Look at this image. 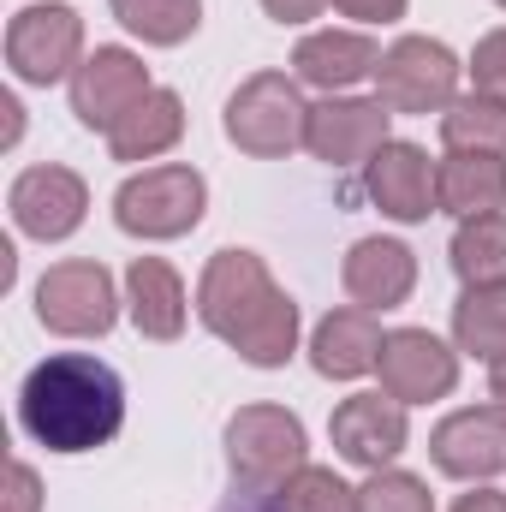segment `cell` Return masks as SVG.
Wrapping results in <instances>:
<instances>
[{
  "mask_svg": "<svg viewBox=\"0 0 506 512\" xmlns=\"http://www.w3.org/2000/svg\"><path fill=\"white\" fill-rule=\"evenodd\" d=\"M197 316L251 370H280L298 352V304L274 286L256 251H215L197 280Z\"/></svg>",
  "mask_w": 506,
  "mask_h": 512,
  "instance_id": "obj_1",
  "label": "cell"
},
{
  "mask_svg": "<svg viewBox=\"0 0 506 512\" xmlns=\"http://www.w3.org/2000/svg\"><path fill=\"white\" fill-rule=\"evenodd\" d=\"M18 423L48 453H96L126 423V387L102 358L66 352V358H48L24 376Z\"/></svg>",
  "mask_w": 506,
  "mask_h": 512,
  "instance_id": "obj_2",
  "label": "cell"
},
{
  "mask_svg": "<svg viewBox=\"0 0 506 512\" xmlns=\"http://www.w3.org/2000/svg\"><path fill=\"white\" fill-rule=\"evenodd\" d=\"M209 209V185L197 167L167 161V167H143L131 173L114 197V221L131 239H185Z\"/></svg>",
  "mask_w": 506,
  "mask_h": 512,
  "instance_id": "obj_3",
  "label": "cell"
},
{
  "mask_svg": "<svg viewBox=\"0 0 506 512\" xmlns=\"http://www.w3.org/2000/svg\"><path fill=\"white\" fill-rule=\"evenodd\" d=\"M304 131H310V108L286 72H256L227 96V137L256 161L292 155L304 143Z\"/></svg>",
  "mask_w": 506,
  "mask_h": 512,
  "instance_id": "obj_4",
  "label": "cell"
},
{
  "mask_svg": "<svg viewBox=\"0 0 506 512\" xmlns=\"http://www.w3.org/2000/svg\"><path fill=\"white\" fill-rule=\"evenodd\" d=\"M459 60L447 42L435 36H399L376 66V90L387 102V114H447L459 96Z\"/></svg>",
  "mask_w": 506,
  "mask_h": 512,
  "instance_id": "obj_5",
  "label": "cell"
},
{
  "mask_svg": "<svg viewBox=\"0 0 506 512\" xmlns=\"http://www.w3.org/2000/svg\"><path fill=\"white\" fill-rule=\"evenodd\" d=\"M36 316L48 334H66V340H102L120 316V298H114V274L102 262H54L42 280H36Z\"/></svg>",
  "mask_w": 506,
  "mask_h": 512,
  "instance_id": "obj_6",
  "label": "cell"
},
{
  "mask_svg": "<svg viewBox=\"0 0 506 512\" xmlns=\"http://www.w3.org/2000/svg\"><path fill=\"white\" fill-rule=\"evenodd\" d=\"M227 459L245 489H280L304 471V423L280 405H239L227 423Z\"/></svg>",
  "mask_w": 506,
  "mask_h": 512,
  "instance_id": "obj_7",
  "label": "cell"
},
{
  "mask_svg": "<svg viewBox=\"0 0 506 512\" xmlns=\"http://www.w3.org/2000/svg\"><path fill=\"white\" fill-rule=\"evenodd\" d=\"M6 66L24 84H60L84 66V18L72 6H24L6 24Z\"/></svg>",
  "mask_w": 506,
  "mask_h": 512,
  "instance_id": "obj_8",
  "label": "cell"
},
{
  "mask_svg": "<svg viewBox=\"0 0 506 512\" xmlns=\"http://www.w3.org/2000/svg\"><path fill=\"white\" fill-rule=\"evenodd\" d=\"M381 393L399 405H429L459 387V352L429 328H393L381 340Z\"/></svg>",
  "mask_w": 506,
  "mask_h": 512,
  "instance_id": "obj_9",
  "label": "cell"
},
{
  "mask_svg": "<svg viewBox=\"0 0 506 512\" xmlns=\"http://www.w3.org/2000/svg\"><path fill=\"white\" fill-rule=\"evenodd\" d=\"M12 227L24 239H72L84 227V209H90V185L72 173V167H24L12 179Z\"/></svg>",
  "mask_w": 506,
  "mask_h": 512,
  "instance_id": "obj_10",
  "label": "cell"
},
{
  "mask_svg": "<svg viewBox=\"0 0 506 512\" xmlns=\"http://www.w3.org/2000/svg\"><path fill=\"white\" fill-rule=\"evenodd\" d=\"M149 90H155V84H149V66H143L131 48H96V54L72 72V114L90 131L108 137Z\"/></svg>",
  "mask_w": 506,
  "mask_h": 512,
  "instance_id": "obj_11",
  "label": "cell"
},
{
  "mask_svg": "<svg viewBox=\"0 0 506 512\" xmlns=\"http://www.w3.org/2000/svg\"><path fill=\"white\" fill-rule=\"evenodd\" d=\"M429 459L441 477L489 483L495 471H506V405H471L441 417L429 435Z\"/></svg>",
  "mask_w": 506,
  "mask_h": 512,
  "instance_id": "obj_12",
  "label": "cell"
},
{
  "mask_svg": "<svg viewBox=\"0 0 506 512\" xmlns=\"http://www.w3.org/2000/svg\"><path fill=\"white\" fill-rule=\"evenodd\" d=\"M328 435H334V447H340V459H346V465H358V471H387V465L405 453L411 423H405V405H399V399L352 393V399H340V405H334Z\"/></svg>",
  "mask_w": 506,
  "mask_h": 512,
  "instance_id": "obj_13",
  "label": "cell"
},
{
  "mask_svg": "<svg viewBox=\"0 0 506 512\" xmlns=\"http://www.w3.org/2000/svg\"><path fill=\"white\" fill-rule=\"evenodd\" d=\"M387 102H358V96H328V102H316L310 108V131H304V149L316 155V161H328V167H370V155H376L381 143H393L387 137Z\"/></svg>",
  "mask_w": 506,
  "mask_h": 512,
  "instance_id": "obj_14",
  "label": "cell"
},
{
  "mask_svg": "<svg viewBox=\"0 0 506 512\" xmlns=\"http://www.w3.org/2000/svg\"><path fill=\"white\" fill-rule=\"evenodd\" d=\"M364 191H370V203H376L381 215H393L405 227L429 221L441 209V197H435V161L417 143H381L376 155H370V167H364Z\"/></svg>",
  "mask_w": 506,
  "mask_h": 512,
  "instance_id": "obj_15",
  "label": "cell"
},
{
  "mask_svg": "<svg viewBox=\"0 0 506 512\" xmlns=\"http://www.w3.org/2000/svg\"><path fill=\"white\" fill-rule=\"evenodd\" d=\"M381 66V48L364 36V30H316V36H304L298 48H292V72H298V84H310V90H352V84H364V78H376Z\"/></svg>",
  "mask_w": 506,
  "mask_h": 512,
  "instance_id": "obj_16",
  "label": "cell"
},
{
  "mask_svg": "<svg viewBox=\"0 0 506 512\" xmlns=\"http://www.w3.org/2000/svg\"><path fill=\"white\" fill-rule=\"evenodd\" d=\"M340 280L358 298V310H399L411 298V286H417V256L399 239H358L346 251Z\"/></svg>",
  "mask_w": 506,
  "mask_h": 512,
  "instance_id": "obj_17",
  "label": "cell"
},
{
  "mask_svg": "<svg viewBox=\"0 0 506 512\" xmlns=\"http://www.w3.org/2000/svg\"><path fill=\"white\" fill-rule=\"evenodd\" d=\"M381 322L376 310H328L316 322V340H310V364L316 376L328 382H358L381 364Z\"/></svg>",
  "mask_w": 506,
  "mask_h": 512,
  "instance_id": "obj_18",
  "label": "cell"
},
{
  "mask_svg": "<svg viewBox=\"0 0 506 512\" xmlns=\"http://www.w3.org/2000/svg\"><path fill=\"white\" fill-rule=\"evenodd\" d=\"M126 310H131V322H137L143 340H179V334H185V310H191L179 268L161 262V256H131Z\"/></svg>",
  "mask_w": 506,
  "mask_h": 512,
  "instance_id": "obj_19",
  "label": "cell"
},
{
  "mask_svg": "<svg viewBox=\"0 0 506 512\" xmlns=\"http://www.w3.org/2000/svg\"><path fill=\"white\" fill-rule=\"evenodd\" d=\"M435 197H441V209L459 215V221L506 209V155H489V149H447V161L435 167Z\"/></svg>",
  "mask_w": 506,
  "mask_h": 512,
  "instance_id": "obj_20",
  "label": "cell"
},
{
  "mask_svg": "<svg viewBox=\"0 0 506 512\" xmlns=\"http://www.w3.org/2000/svg\"><path fill=\"white\" fill-rule=\"evenodd\" d=\"M179 137H185V102L173 90H149L126 120L108 131V149H114V161H155Z\"/></svg>",
  "mask_w": 506,
  "mask_h": 512,
  "instance_id": "obj_21",
  "label": "cell"
},
{
  "mask_svg": "<svg viewBox=\"0 0 506 512\" xmlns=\"http://www.w3.org/2000/svg\"><path fill=\"white\" fill-rule=\"evenodd\" d=\"M453 340L471 358H506V280L495 286H465V298L453 304Z\"/></svg>",
  "mask_w": 506,
  "mask_h": 512,
  "instance_id": "obj_22",
  "label": "cell"
},
{
  "mask_svg": "<svg viewBox=\"0 0 506 512\" xmlns=\"http://www.w3.org/2000/svg\"><path fill=\"white\" fill-rule=\"evenodd\" d=\"M453 274L465 286H495L506 280V215H471L453 233Z\"/></svg>",
  "mask_w": 506,
  "mask_h": 512,
  "instance_id": "obj_23",
  "label": "cell"
},
{
  "mask_svg": "<svg viewBox=\"0 0 506 512\" xmlns=\"http://www.w3.org/2000/svg\"><path fill=\"white\" fill-rule=\"evenodd\" d=\"M114 18L131 36H143L149 48H179L185 36H197L203 24V0H108Z\"/></svg>",
  "mask_w": 506,
  "mask_h": 512,
  "instance_id": "obj_24",
  "label": "cell"
},
{
  "mask_svg": "<svg viewBox=\"0 0 506 512\" xmlns=\"http://www.w3.org/2000/svg\"><path fill=\"white\" fill-rule=\"evenodd\" d=\"M441 137H447V149H489V155H501L506 149V102H495V96H459L441 114Z\"/></svg>",
  "mask_w": 506,
  "mask_h": 512,
  "instance_id": "obj_25",
  "label": "cell"
},
{
  "mask_svg": "<svg viewBox=\"0 0 506 512\" xmlns=\"http://www.w3.org/2000/svg\"><path fill=\"white\" fill-rule=\"evenodd\" d=\"M274 512H358V489H346L328 465H304L298 477H286L274 489Z\"/></svg>",
  "mask_w": 506,
  "mask_h": 512,
  "instance_id": "obj_26",
  "label": "cell"
},
{
  "mask_svg": "<svg viewBox=\"0 0 506 512\" xmlns=\"http://www.w3.org/2000/svg\"><path fill=\"white\" fill-rule=\"evenodd\" d=\"M358 512H435V495L411 471H370L358 489Z\"/></svg>",
  "mask_w": 506,
  "mask_h": 512,
  "instance_id": "obj_27",
  "label": "cell"
},
{
  "mask_svg": "<svg viewBox=\"0 0 506 512\" xmlns=\"http://www.w3.org/2000/svg\"><path fill=\"white\" fill-rule=\"evenodd\" d=\"M471 84H477V96L506 102V30H489V36L477 42V54H471Z\"/></svg>",
  "mask_w": 506,
  "mask_h": 512,
  "instance_id": "obj_28",
  "label": "cell"
},
{
  "mask_svg": "<svg viewBox=\"0 0 506 512\" xmlns=\"http://www.w3.org/2000/svg\"><path fill=\"white\" fill-rule=\"evenodd\" d=\"M346 18H358V24H393V18H405V0H334Z\"/></svg>",
  "mask_w": 506,
  "mask_h": 512,
  "instance_id": "obj_29",
  "label": "cell"
},
{
  "mask_svg": "<svg viewBox=\"0 0 506 512\" xmlns=\"http://www.w3.org/2000/svg\"><path fill=\"white\" fill-rule=\"evenodd\" d=\"M42 507V483L30 465H12V489H6V512H36Z\"/></svg>",
  "mask_w": 506,
  "mask_h": 512,
  "instance_id": "obj_30",
  "label": "cell"
},
{
  "mask_svg": "<svg viewBox=\"0 0 506 512\" xmlns=\"http://www.w3.org/2000/svg\"><path fill=\"white\" fill-rule=\"evenodd\" d=\"M262 12H268L274 24H310V18L328 12V0H262Z\"/></svg>",
  "mask_w": 506,
  "mask_h": 512,
  "instance_id": "obj_31",
  "label": "cell"
},
{
  "mask_svg": "<svg viewBox=\"0 0 506 512\" xmlns=\"http://www.w3.org/2000/svg\"><path fill=\"white\" fill-rule=\"evenodd\" d=\"M453 512H506V495H495V489H471V495H459Z\"/></svg>",
  "mask_w": 506,
  "mask_h": 512,
  "instance_id": "obj_32",
  "label": "cell"
},
{
  "mask_svg": "<svg viewBox=\"0 0 506 512\" xmlns=\"http://www.w3.org/2000/svg\"><path fill=\"white\" fill-rule=\"evenodd\" d=\"M489 393H495V405H506V358H495V370H489Z\"/></svg>",
  "mask_w": 506,
  "mask_h": 512,
  "instance_id": "obj_33",
  "label": "cell"
},
{
  "mask_svg": "<svg viewBox=\"0 0 506 512\" xmlns=\"http://www.w3.org/2000/svg\"><path fill=\"white\" fill-rule=\"evenodd\" d=\"M495 6H506V0H495Z\"/></svg>",
  "mask_w": 506,
  "mask_h": 512,
  "instance_id": "obj_34",
  "label": "cell"
}]
</instances>
